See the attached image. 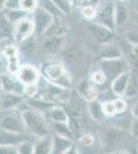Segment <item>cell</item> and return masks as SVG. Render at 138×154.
I'll list each match as a JSON object with an SVG mask.
<instances>
[{"label":"cell","mask_w":138,"mask_h":154,"mask_svg":"<svg viewBox=\"0 0 138 154\" xmlns=\"http://www.w3.org/2000/svg\"><path fill=\"white\" fill-rule=\"evenodd\" d=\"M21 112L25 128L28 133L32 134L37 138L50 135L49 122H47L46 116L42 115L41 112L31 108L22 110Z\"/></svg>","instance_id":"obj_1"},{"label":"cell","mask_w":138,"mask_h":154,"mask_svg":"<svg viewBox=\"0 0 138 154\" xmlns=\"http://www.w3.org/2000/svg\"><path fill=\"white\" fill-rule=\"evenodd\" d=\"M130 65L127 59L117 58L110 60H101L100 61V70L103 71L107 79L114 80L117 76L125 72L130 71Z\"/></svg>","instance_id":"obj_2"},{"label":"cell","mask_w":138,"mask_h":154,"mask_svg":"<svg viewBox=\"0 0 138 154\" xmlns=\"http://www.w3.org/2000/svg\"><path fill=\"white\" fill-rule=\"evenodd\" d=\"M33 23L35 27V35L37 37L46 35L51 27L57 21L56 18L44 8L38 6V8L33 12Z\"/></svg>","instance_id":"obj_3"},{"label":"cell","mask_w":138,"mask_h":154,"mask_svg":"<svg viewBox=\"0 0 138 154\" xmlns=\"http://www.w3.org/2000/svg\"><path fill=\"white\" fill-rule=\"evenodd\" d=\"M0 128L19 134L27 131L22 118V112H7L0 116Z\"/></svg>","instance_id":"obj_4"},{"label":"cell","mask_w":138,"mask_h":154,"mask_svg":"<svg viewBox=\"0 0 138 154\" xmlns=\"http://www.w3.org/2000/svg\"><path fill=\"white\" fill-rule=\"evenodd\" d=\"M17 79L26 88L37 85L40 80V72L38 69L30 64L21 65L17 73Z\"/></svg>","instance_id":"obj_5"},{"label":"cell","mask_w":138,"mask_h":154,"mask_svg":"<svg viewBox=\"0 0 138 154\" xmlns=\"http://www.w3.org/2000/svg\"><path fill=\"white\" fill-rule=\"evenodd\" d=\"M35 35V27L33 20L24 18L14 26V40L17 43H21L29 37Z\"/></svg>","instance_id":"obj_6"},{"label":"cell","mask_w":138,"mask_h":154,"mask_svg":"<svg viewBox=\"0 0 138 154\" xmlns=\"http://www.w3.org/2000/svg\"><path fill=\"white\" fill-rule=\"evenodd\" d=\"M88 30L91 33L93 38L95 39V41L99 44H102V45L110 43V41L114 39V31L99 23L89 24Z\"/></svg>","instance_id":"obj_7"},{"label":"cell","mask_w":138,"mask_h":154,"mask_svg":"<svg viewBox=\"0 0 138 154\" xmlns=\"http://www.w3.org/2000/svg\"><path fill=\"white\" fill-rule=\"evenodd\" d=\"M6 61V70L11 75H17L21 64H20L19 48L14 44H11L1 53Z\"/></svg>","instance_id":"obj_8"},{"label":"cell","mask_w":138,"mask_h":154,"mask_svg":"<svg viewBox=\"0 0 138 154\" xmlns=\"http://www.w3.org/2000/svg\"><path fill=\"white\" fill-rule=\"evenodd\" d=\"M114 5L115 3H112V2H105L97 14L98 23L107 27L112 31L117 29V27H115Z\"/></svg>","instance_id":"obj_9"},{"label":"cell","mask_w":138,"mask_h":154,"mask_svg":"<svg viewBox=\"0 0 138 154\" xmlns=\"http://www.w3.org/2000/svg\"><path fill=\"white\" fill-rule=\"evenodd\" d=\"M42 73L50 82L59 84V85L60 81L63 80L66 75L63 66L60 64H47L43 67Z\"/></svg>","instance_id":"obj_10"},{"label":"cell","mask_w":138,"mask_h":154,"mask_svg":"<svg viewBox=\"0 0 138 154\" xmlns=\"http://www.w3.org/2000/svg\"><path fill=\"white\" fill-rule=\"evenodd\" d=\"M64 37L60 35H47L41 43V48L47 54H56L63 48Z\"/></svg>","instance_id":"obj_11"},{"label":"cell","mask_w":138,"mask_h":154,"mask_svg":"<svg viewBox=\"0 0 138 154\" xmlns=\"http://www.w3.org/2000/svg\"><path fill=\"white\" fill-rule=\"evenodd\" d=\"M36 35H33L29 38H27L26 40H24L23 42L20 43L19 48V53L20 56H24L27 59H32L35 56V54L37 53V49H38V40H37Z\"/></svg>","instance_id":"obj_12"},{"label":"cell","mask_w":138,"mask_h":154,"mask_svg":"<svg viewBox=\"0 0 138 154\" xmlns=\"http://www.w3.org/2000/svg\"><path fill=\"white\" fill-rule=\"evenodd\" d=\"M24 140L23 134L14 133L0 128V146H18Z\"/></svg>","instance_id":"obj_13"},{"label":"cell","mask_w":138,"mask_h":154,"mask_svg":"<svg viewBox=\"0 0 138 154\" xmlns=\"http://www.w3.org/2000/svg\"><path fill=\"white\" fill-rule=\"evenodd\" d=\"M123 141V131L120 128H110L103 135L102 142L105 148H114Z\"/></svg>","instance_id":"obj_14"},{"label":"cell","mask_w":138,"mask_h":154,"mask_svg":"<svg viewBox=\"0 0 138 154\" xmlns=\"http://www.w3.org/2000/svg\"><path fill=\"white\" fill-rule=\"evenodd\" d=\"M73 146V142L70 138L55 134L53 136V150L52 154H64L67 150Z\"/></svg>","instance_id":"obj_15"},{"label":"cell","mask_w":138,"mask_h":154,"mask_svg":"<svg viewBox=\"0 0 138 154\" xmlns=\"http://www.w3.org/2000/svg\"><path fill=\"white\" fill-rule=\"evenodd\" d=\"M130 76H131V72L128 71L121 74L111 81V91L114 95H117V97H124Z\"/></svg>","instance_id":"obj_16"},{"label":"cell","mask_w":138,"mask_h":154,"mask_svg":"<svg viewBox=\"0 0 138 154\" xmlns=\"http://www.w3.org/2000/svg\"><path fill=\"white\" fill-rule=\"evenodd\" d=\"M14 40V24L0 11V41Z\"/></svg>","instance_id":"obj_17"},{"label":"cell","mask_w":138,"mask_h":154,"mask_svg":"<svg viewBox=\"0 0 138 154\" xmlns=\"http://www.w3.org/2000/svg\"><path fill=\"white\" fill-rule=\"evenodd\" d=\"M23 103L21 95L14 93H3L0 96V106L4 110H11Z\"/></svg>","instance_id":"obj_18"},{"label":"cell","mask_w":138,"mask_h":154,"mask_svg":"<svg viewBox=\"0 0 138 154\" xmlns=\"http://www.w3.org/2000/svg\"><path fill=\"white\" fill-rule=\"evenodd\" d=\"M47 117L53 123H69L70 117L67 111L60 106H54L47 111Z\"/></svg>","instance_id":"obj_19"},{"label":"cell","mask_w":138,"mask_h":154,"mask_svg":"<svg viewBox=\"0 0 138 154\" xmlns=\"http://www.w3.org/2000/svg\"><path fill=\"white\" fill-rule=\"evenodd\" d=\"M114 17H115V27H124L130 19L129 7L125 4L115 3L114 5Z\"/></svg>","instance_id":"obj_20"},{"label":"cell","mask_w":138,"mask_h":154,"mask_svg":"<svg viewBox=\"0 0 138 154\" xmlns=\"http://www.w3.org/2000/svg\"><path fill=\"white\" fill-rule=\"evenodd\" d=\"M53 150V136L49 135L38 138L34 143L33 154H52Z\"/></svg>","instance_id":"obj_21"},{"label":"cell","mask_w":138,"mask_h":154,"mask_svg":"<svg viewBox=\"0 0 138 154\" xmlns=\"http://www.w3.org/2000/svg\"><path fill=\"white\" fill-rule=\"evenodd\" d=\"M22 83L19 80H16L14 78V75L11 74H2L1 79V88L4 93H17V89L19 86H21Z\"/></svg>","instance_id":"obj_22"},{"label":"cell","mask_w":138,"mask_h":154,"mask_svg":"<svg viewBox=\"0 0 138 154\" xmlns=\"http://www.w3.org/2000/svg\"><path fill=\"white\" fill-rule=\"evenodd\" d=\"M89 114L91 115L93 120L96 121L97 123H102L105 120V118H106V115L104 114L103 108H102V103L97 101L90 103Z\"/></svg>","instance_id":"obj_23"},{"label":"cell","mask_w":138,"mask_h":154,"mask_svg":"<svg viewBox=\"0 0 138 154\" xmlns=\"http://www.w3.org/2000/svg\"><path fill=\"white\" fill-rule=\"evenodd\" d=\"M123 54L122 51L119 46L114 45V44H105L104 48L100 53L99 58L100 60H110V59H117L122 58Z\"/></svg>","instance_id":"obj_24"},{"label":"cell","mask_w":138,"mask_h":154,"mask_svg":"<svg viewBox=\"0 0 138 154\" xmlns=\"http://www.w3.org/2000/svg\"><path fill=\"white\" fill-rule=\"evenodd\" d=\"M26 104L28 105L31 109H34L36 111H39V112H42V111H47L50 110L52 107H54V103H51L49 101H46L43 99H35V98H30L27 100Z\"/></svg>","instance_id":"obj_25"},{"label":"cell","mask_w":138,"mask_h":154,"mask_svg":"<svg viewBox=\"0 0 138 154\" xmlns=\"http://www.w3.org/2000/svg\"><path fill=\"white\" fill-rule=\"evenodd\" d=\"M138 94V77L136 74L131 73L129 82H128L126 91H125L124 97L127 99H132L136 97Z\"/></svg>","instance_id":"obj_26"},{"label":"cell","mask_w":138,"mask_h":154,"mask_svg":"<svg viewBox=\"0 0 138 154\" xmlns=\"http://www.w3.org/2000/svg\"><path fill=\"white\" fill-rule=\"evenodd\" d=\"M3 14H5V17L9 21L14 24V26L16 25L18 22L23 20L24 18H27L28 14L22 11L21 8H16V9H3Z\"/></svg>","instance_id":"obj_27"},{"label":"cell","mask_w":138,"mask_h":154,"mask_svg":"<svg viewBox=\"0 0 138 154\" xmlns=\"http://www.w3.org/2000/svg\"><path fill=\"white\" fill-rule=\"evenodd\" d=\"M38 3H39V6L40 7L44 8L49 12H51L53 16L56 18V20H58V18L63 16V14L57 8L56 5L53 3L51 0H38Z\"/></svg>","instance_id":"obj_28"},{"label":"cell","mask_w":138,"mask_h":154,"mask_svg":"<svg viewBox=\"0 0 138 154\" xmlns=\"http://www.w3.org/2000/svg\"><path fill=\"white\" fill-rule=\"evenodd\" d=\"M63 14H71L72 11V1L71 0H51Z\"/></svg>","instance_id":"obj_29"},{"label":"cell","mask_w":138,"mask_h":154,"mask_svg":"<svg viewBox=\"0 0 138 154\" xmlns=\"http://www.w3.org/2000/svg\"><path fill=\"white\" fill-rule=\"evenodd\" d=\"M38 0H21V2H20V8L28 14H33L38 8Z\"/></svg>","instance_id":"obj_30"},{"label":"cell","mask_w":138,"mask_h":154,"mask_svg":"<svg viewBox=\"0 0 138 154\" xmlns=\"http://www.w3.org/2000/svg\"><path fill=\"white\" fill-rule=\"evenodd\" d=\"M18 154H33L34 153V143L24 140L17 146Z\"/></svg>","instance_id":"obj_31"},{"label":"cell","mask_w":138,"mask_h":154,"mask_svg":"<svg viewBox=\"0 0 138 154\" xmlns=\"http://www.w3.org/2000/svg\"><path fill=\"white\" fill-rule=\"evenodd\" d=\"M81 14L85 19L93 20L97 17V9L92 5H84L81 8Z\"/></svg>","instance_id":"obj_32"},{"label":"cell","mask_w":138,"mask_h":154,"mask_svg":"<svg viewBox=\"0 0 138 154\" xmlns=\"http://www.w3.org/2000/svg\"><path fill=\"white\" fill-rule=\"evenodd\" d=\"M102 108H103L104 114L106 115V117H112L117 114V110L114 104V101H106L102 104Z\"/></svg>","instance_id":"obj_33"},{"label":"cell","mask_w":138,"mask_h":154,"mask_svg":"<svg viewBox=\"0 0 138 154\" xmlns=\"http://www.w3.org/2000/svg\"><path fill=\"white\" fill-rule=\"evenodd\" d=\"M98 96H99L98 89L95 88H92V86H90V88L86 91V93H85L84 98H85V100H86L87 102L91 103V102L97 101Z\"/></svg>","instance_id":"obj_34"},{"label":"cell","mask_w":138,"mask_h":154,"mask_svg":"<svg viewBox=\"0 0 138 154\" xmlns=\"http://www.w3.org/2000/svg\"><path fill=\"white\" fill-rule=\"evenodd\" d=\"M79 144L85 148H92L94 146L95 143V139L92 135H84L79 138Z\"/></svg>","instance_id":"obj_35"},{"label":"cell","mask_w":138,"mask_h":154,"mask_svg":"<svg viewBox=\"0 0 138 154\" xmlns=\"http://www.w3.org/2000/svg\"><path fill=\"white\" fill-rule=\"evenodd\" d=\"M91 79L95 84H103L107 78H106V76H105V74L103 73V71L98 70V71H95L94 73L92 74Z\"/></svg>","instance_id":"obj_36"},{"label":"cell","mask_w":138,"mask_h":154,"mask_svg":"<svg viewBox=\"0 0 138 154\" xmlns=\"http://www.w3.org/2000/svg\"><path fill=\"white\" fill-rule=\"evenodd\" d=\"M115 110H117V113H124L125 111L127 110V102L122 98H117L114 101Z\"/></svg>","instance_id":"obj_37"},{"label":"cell","mask_w":138,"mask_h":154,"mask_svg":"<svg viewBox=\"0 0 138 154\" xmlns=\"http://www.w3.org/2000/svg\"><path fill=\"white\" fill-rule=\"evenodd\" d=\"M79 51H77V48H70L66 51H64L63 56L66 60H69V61H73V60H76L79 58Z\"/></svg>","instance_id":"obj_38"},{"label":"cell","mask_w":138,"mask_h":154,"mask_svg":"<svg viewBox=\"0 0 138 154\" xmlns=\"http://www.w3.org/2000/svg\"><path fill=\"white\" fill-rule=\"evenodd\" d=\"M126 38L128 42H130L132 45H138V31L136 30L128 31L126 34Z\"/></svg>","instance_id":"obj_39"},{"label":"cell","mask_w":138,"mask_h":154,"mask_svg":"<svg viewBox=\"0 0 138 154\" xmlns=\"http://www.w3.org/2000/svg\"><path fill=\"white\" fill-rule=\"evenodd\" d=\"M0 154H18L17 146H0Z\"/></svg>","instance_id":"obj_40"},{"label":"cell","mask_w":138,"mask_h":154,"mask_svg":"<svg viewBox=\"0 0 138 154\" xmlns=\"http://www.w3.org/2000/svg\"><path fill=\"white\" fill-rule=\"evenodd\" d=\"M20 2L21 0H6L3 9H16L20 8Z\"/></svg>","instance_id":"obj_41"},{"label":"cell","mask_w":138,"mask_h":154,"mask_svg":"<svg viewBox=\"0 0 138 154\" xmlns=\"http://www.w3.org/2000/svg\"><path fill=\"white\" fill-rule=\"evenodd\" d=\"M127 60H128V62H129L130 68H132L133 70H135V71H138V57L135 56L134 54H130L129 58Z\"/></svg>","instance_id":"obj_42"},{"label":"cell","mask_w":138,"mask_h":154,"mask_svg":"<svg viewBox=\"0 0 138 154\" xmlns=\"http://www.w3.org/2000/svg\"><path fill=\"white\" fill-rule=\"evenodd\" d=\"M130 133L134 138L138 139V118H135L132 121L131 128H130Z\"/></svg>","instance_id":"obj_43"},{"label":"cell","mask_w":138,"mask_h":154,"mask_svg":"<svg viewBox=\"0 0 138 154\" xmlns=\"http://www.w3.org/2000/svg\"><path fill=\"white\" fill-rule=\"evenodd\" d=\"M131 114L133 115V117H134V118H138V101L132 106Z\"/></svg>","instance_id":"obj_44"},{"label":"cell","mask_w":138,"mask_h":154,"mask_svg":"<svg viewBox=\"0 0 138 154\" xmlns=\"http://www.w3.org/2000/svg\"><path fill=\"white\" fill-rule=\"evenodd\" d=\"M64 154H79V149L76 148V146L73 145L72 147H70Z\"/></svg>","instance_id":"obj_45"},{"label":"cell","mask_w":138,"mask_h":154,"mask_svg":"<svg viewBox=\"0 0 138 154\" xmlns=\"http://www.w3.org/2000/svg\"><path fill=\"white\" fill-rule=\"evenodd\" d=\"M132 54H134L135 56H137V57H138V45H133Z\"/></svg>","instance_id":"obj_46"},{"label":"cell","mask_w":138,"mask_h":154,"mask_svg":"<svg viewBox=\"0 0 138 154\" xmlns=\"http://www.w3.org/2000/svg\"><path fill=\"white\" fill-rule=\"evenodd\" d=\"M5 1H6V0H0V11H3L4 4H5Z\"/></svg>","instance_id":"obj_47"},{"label":"cell","mask_w":138,"mask_h":154,"mask_svg":"<svg viewBox=\"0 0 138 154\" xmlns=\"http://www.w3.org/2000/svg\"><path fill=\"white\" fill-rule=\"evenodd\" d=\"M108 154H123V151H112V152H109Z\"/></svg>","instance_id":"obj_48"},{"label":"cell","mask_w":138,"mask_h":154,"mask_svg":"<svg viewBox=\"0 0 138 154\" xmlns=\"http://www.w3.org/2000/svg\"><path fill=\"white\" fill-rule=\"evenodd\" d=\"M1 79H2V74H0V89H2L1 88Z\"/></svg>","instance_id":"obj_49"},{"label":"cell","mask_w":138,"mask_h":154,"mask_svg":"<svg viewBox=\"0 0 138 154\" xmlns=\"http://www.w3.org/2000/svg\"><path fill=\"white\" fill-rule=\"evenodd\" d=\"M135 22H136V23L138 24V14H137L136 17H135Z\"/></svg>","instance_id":"obj_50"},{"label":"cell","mask_w":138,"mask_h":154,"mask_svg":"<svg viewBox=\"0 0 138 154\" xmlns=\"http://www.w3.org/2000/svg\"><path fill=\"white\" fill-rule=\"evenodd\" d=\"M135 2H136V6L138 7V0H135Z\"/></svg>","instance_id":"obj_51"},{"label":"cell","mask_w":138,"mask_h":154,"mask_svg":"<svg viewBox=\"0 0 138 154\" xmlns=\"http://www.w3.org/2000/svg\"><path fill=\"white\" fill-rule=\"evenodd\" d=\"M123 154H129V153L126 152V151H123Z\"/></svg>","instance_id":"obj_52"},{"label":"cell","mask_w":138,"mask_h":154,"mask_svg":"<svg viewBox=\"0 0 138 154\" xmlns=\"http://www.w3.org/2000/svg\"><path fill=\"white\" fill-rule=\"evenodd\" d=\"M119 1H126V0H119Z\"/></svg>","instance_id":"obj_53"}]
</instances>
